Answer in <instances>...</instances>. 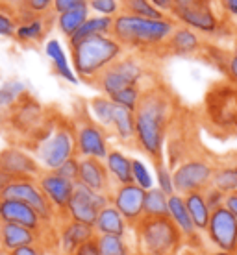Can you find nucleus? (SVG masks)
<instances>
[{
	"mask_svg": "<svg viewBox=\"0 0 237 255\" xmlns=\"http://www.w3.org/2000/svg\"><path fill=\"white\" fill-rule=\"evenodd\" d=\"M0 170L11 179H24L37 178L43 168L32 152L22 146H6L0 150Z\"/></svg>",
	"mask_w": 237,
	"mask_h": 255,
	"instance_id": "nucleus-18",
	"label": "nucleus"
},
{
	"mask_svg": "<svg viewBox=\"0 0 237 255\" xmlns=\"http://www.w3.org/2000/svg\"><path fill=\"white\" fill-rule=\"evenodd\" d=\"M56 15H26L22 19L17 20V28H15V35L13 37L19 41L20 45H37L43 43L46 33L50 32L54 26Z\"/></svg>",
	"mask_w": 237,
	"mask_h": 255,
	"instance_id": "nucleus-21",
	"label": "nucleus"
},
{
	"mask_svg": "<svg viewBox=\"0 0 237 255\" xmlns=\"http://www.w3.org/2000/svg\"><path fill=\"white\" fill-rule=\"evenodd\" d=\"M113 111H115V104L106 95L93 96V98L87 100V106H85V115L89 117V119H93L96 124L104 126L108 131H109V126H111Z\"/></svg>",
	"mask_w": 237,
	"mask_h": 255,
	"instance_id": "nucleus-33",
	"label": "nucleus"
},
{
	"mask_svg": "<svg viewBox=\"0 0 237 255\" xmlns=\"http://www.w3.org/2000/svg\"><path fill=\"white\" fill-rule=\"evenodd\" d=\"M212 185L217 187L219 191L225 194L237 191V170L234 163H215V170H213Z\"/></svg>",
	"mask_w": 237,
	"mask_h": 255,
	"instance_id": "nucleus-35",
	"label": "nucleus"
},
{
	"mask_svg": "<svg viewBox=\"0 0 237 255\" xmlns=\"http://www.w3.org/2000/svg\"><path fill=\"white\" fill-rule=\"evenodd\" d=\"M2 196L6 198H17V200H22L24 204H28L30 207L39 213V217L43 218L50 228L56 226L59 215L54 211V207L50 205V202L46 200L45 192L41 191L37 179L35 178H24V179H11L7 187L4 189V194Z\"/></svg>",
	"mask_w": 237,
	"mask_h": 255,
	"instance_id": "nucleus-12",
	"label": "nucleus"
},
{
	"mask_svg": "<svg viewBox=\"0 0 237 255\" xmlns=\"http://www.w3.org/2000/svg\"><path fill=\"white\" fill-rule=\"evenodd\" d=\"M78 170H80V157H78V155L69 157V159L63 161V163L56 168V172L61 174L63 178L71 179V181H76L78 179Z\"/></svg>",
	"mask_w": 237,
	"mask_h": 255,
	"instance_id": "nucleus-45",
	"label": "nucleus"
},
{
	"mask_svg": "<svg viewBox=\"0 0 237 255\" xmlns=\"http://www.w3.org/2000/svg\"><path fill=\"white\" fill-rule=\"evenodd\" d=\"M230 52H232V54H236V56H237V37L234 39V41H232V43H230Z\"/></svg>",
	"mask_w": 237,
	"mask_h": 255,
	"instance_id": "nucleus-57",
	"label": "nucleus"
},
{
	"mask_svg": "<svg viewBox=\"0 0 237 255\" xmlns=\"http://www.w3.org/2000/svg\"><path fill=\"white\" fill-rule=\"evenodd\" d=\"M72 128H74V146L78 157H93L104 161L111 148V133L108 129L96 124L85 113L78 117L76 121H72Z\"/></svg>",
	"mask_w": 237,
	"mask_h": 255,
	"instance_id": "nucleus-10",
	"label": "nucleus"
},
{
	"mask_svg": "<svg viewBox=\"0 0 237 255\" xmlns=\"http://www.w3.org/2000/svg\"><path fill=\"white\" fill-rule=\"evenodd\" d=\"M154 179H156V187L161 189L165 194H174V179H173V168L167 165L165 159L156 161L154 163Z\"/></svg>",
	"mask_w": 237,
	"mask_h": 255,
	"instance_id": "nucleus-40",
	"label": "nucleus"
},
{
	"mask_svg": "<svg viewBox=\"0 0 237 255\" xmlns=\"http://www.w3.org/2000/svg\"><path fill=\"white\" fill-rule=\"evenodd\" d=\"M52 235L56 239V246H58L59 254L72 255L78 246H82L89 239H95L96 233L93 230V226L59 217L56 226H54V230H52Z\"/></svg>",
	"mask_w": 237,
	"mask_h": 255,
	"instance_id": "nucleus-19",
	"label": "nucleus"
},
{
	"mask_svg": "<svg viewBox=\"0 0 237 255\" xmlns=\"http://www.w3.org/2000/svg\"><path fill=\"white\" fill-rule=\"evenodd\" d=\"M109 133H111V139L119 140L121 144H134V137H135L134 111L121 108V106L115 104V111H113Z\"/></svg>",
	"mask_w": 237,
	"mask_h": 255,
	"instance_id": "nucleus-29",
	"label": "nucleus"
},
{
	"mask_svg": "<svg viewBox=\"0 0 237 255\" xmlns=\"http://www.w3.org/2000/svg\"><path fill=\"white\" fill-rule=\"evenodd\" d=\"M204 115L210 126L223 135H237V85L221 82L204 100Z\"/></svg>",
	"mask_w": 237,
	"mask_h": 255,
	"instance_id": "nucleus-8",
	"label": "nucleus"
},
{
	"mask_svg": "<svg viewBox=\"0 0 237 255\" xmlns=\"http://www.w3.org/2000/svg\"><path fill=\"white\" fill-rule=\"evenodd\" d=\"M215 161L206 155H187L173 166L174 191L187 194L193 191H204L212 185Z\"/></svg>",
	"mask_w": 237,
	"mask_h": 255,
	"instance_id": "nucleus-9",
	"label": "nucleus"
},
{
	"mask_svg": "<svg viewBox=\"0 0 237 255\" xmlns=\"http://www.w3.org/2000/svg\"><path fill=\"white\" fill-rule=\"evenodd\" d=\"M219 11L223 13L226 22H230L237 30V0H215Z\"/></svg>",
	"mask_w": 237,
	"mask_h": 255,
	"instance_id": "nucleus-43",
	"label": "nucleus"
},
{
	"mask_svg": "<svg viewBox=\"0 0 237 255\" xmlns=\"http://www.w3.org/2000/svg\"><path fill=\"white\" fill-rule=\"evenodd\" d=\"M113 30V17H106V15H96V13H91V17L85 22H83L78 32L72 35L69 41V45L72 43H78L82 39H89L96 37V35H108Z\"/></svg>",
	"mask_w": 237,
	"mask_h": 255,
	"instance_id": "nucleus-32",
	"label": "nucleus"
},
{
	"mask_svg": "<svg viewBox=\"0 0 237 255\" xmlns=\"http://www.w3.org/2000/svg\"><path fill=\"white\" fill-rule=\"evenodd\" d=\"M24 6L32 15H54V0H26Z\"/></svg>",
	"mask_w": 237,
	"mask_h": 255,
	"instance_id": "nucleus-44",
	"label": "nucleus"
},
{
	"mask_svg": "<svg viewBox=\"0 0 237 255\" xmlns=\"http://www.w3.org/2000/svg\"><path fill=\"white\" fill-rule=\"evenodd\" d=\"M204 198H206V202H208V205H210V209H217V207H223L225 205V198H226V194L223 191H219L217 187H213V185H210V187H206L204 191Z\"/></svg>",
	"mask_w": 237,
	"mask_h": 255,
	"instance_id": "nucleus-46",
	"label": "nucleus"
},
{
	"mask_svg": "<svg viewBox=\"0 0 237 255\" xmlns=\"http://www.w3.org/2000/svg\"><path fill=\"white\" fill-rule=\"evenodd\" d=\"M72 255H100V252H98V246H96L95 239H89V241H85L82 246H78Z\"/></svg>",
	"mask_w": 237,
	"mask_h": 255,
	"instance_id": "nucleus-49",
	"label": "nucleus"
},
{
	"mask_svg": "<svg viewBox=\"0 0 237 255\" xmlns=\"http://www.w3.org/2000/svg\"><path fill=\"white\" fill-rule=\"evenodd\" d=\"M100 255H135L132 235H95Z\"/></svg>",
	"mask_w": 237,
	"mask_h": 255,
	"instance_id": "nucleus-34",
	"label": "nucleus"
},
{
	"mask_svg": "<svg viewBox=\"0 0 237 255\" xmlns=\"http://www.w3.org/2000/svg\"><path fill=\"white\" fill-rule=\"evenodd\" d=\"M145 194H147V191L139 185H135L134 181L124 183V185H113L111 191L108 192L109 204L128 220L132 228L141 218H145Z\"/></svg>",
	"mask_w": 237,
	"mask_h": 255,
	"instance_id": "nucleus-15",
	"label": "nucleus"
},
{
	"mask_svg": "<svg viewBox=\"0 0 237 255\" xmlns=\"http://www.w3.org/2000/svg\"><path fill=\"white\" fill-rule=\"evenodd\" d=\"M104 166L108 170L111 185L132 183V157L122 148H109L108 155L104 157Z\"/></svg>",
	"mask_w": 237,
	"mask_h": 255,
	"instance_id": "nucleus-27",
	"label": "nucleus"
},
{
	"mask_svg": "<svg viewBox=\"0 0 237 255\" xmlns=\"http://www.w3.org/2000/svg\"><path fill=\"white\" fill-rule=\"evenodd\" d=\"M28 85L19 78H11L0 85V117H6L17 104L28 96Z\"/></svg>",
	"mask_w": 237,
	"mask_h": 255,
	"instance_id": "nucleus-30",
	"label": "nucleus"
},
{
	"mask_svg": "<svg viewBox=\"0 0 237 255\" xmlns=\"http://www.w3.org/2000/svg\"><path fill=\"white\" fill-rule=\"evenodd\" d=\"M176 115V102L171 91L160 82L143 91L139 106L134 111L135 137L134 144L148 159H165V144Z\"/></svg>",
	"mask_w": 237,
	"mask_h": 255,
	"instance_id": "nucleus-1",
	"label": "nucleus"
},
{
	"mask_svg": "<svg viewBox=\"0 0 237 255\" xmlns=\"http://www.w3.org/2000/svg\"><path fill=\"white\" fill-rule=\"evenodd\" d=\"M43 48H45L46 58H48V61H50V65H52L54 74H56L59 80H63V82L71 83V85H76L80 80H78L76 72L72 69L71 59L67 56L63 45L59 43V39H48V41H45Z\"/></svg>",
	"mask_w": 237,
	"mask_h": 255,
	"instance_id": "nucleus-25",
	"label": "nucleus"
},
{
	"mask_svg": "<svg viewBox=\"0 0 237 255\" xmlns=\"http://www.w3.org/2000/svg\"><path fill=\"white\" fill-rule=\"evenodd\" d=\"M4 121L7 122V126L11 128L13 133L20 135V137H26L32 142L37 133L43 129V126L46 124V113L43 106L28 95L20 100L15 108L7 113L6 117H2Z\"/></svg>",
	"mask_w": 237,
	"mask_h": 255,
	"instance_id": "nucleus-11",
	"label": "nucleus"
},
{
	"mask_svg": "<svg viewBox=\"0 0 237 255\" xmlns=\"http://www.w3.org/2000/svg\"><path fill=\"white\" fill-rule=\"evenodd\" d=\"M143 87H137V85H132V87H124V89L117 91L115 95H111L109 98L113 100V104L121 106V108H126L130 111H135L137 106H139V100L143 96Z\"/></svg>",
	"mask_w": 237,
	"mask_h": 255,
	"instance_id": "nucleus-39",
	"label": "nucleus"
},
{
	"mask_svg": "<svg viewBox=\"0 0 237 255\" xmlns=\"http://www.w3.org/2000/svg\"><path fill=\"white\" fill-rule=\"evenodd\" d=\"M17 28V17L11 9L0 6V37H13Z\"/></svg>",
	"mask_w": 237,
	"mask_h": 255,
	"instance_id": "nucleus-42",
	"label": "nucleus"
},
{
	"mask_svg": "<svg viewBox=\"0 0 237 255\" xmlns=\"http://www.w3.org/2000/svg\"><path fill=\"white\" fill-rule=\"evenodd\" d=\"M93 230L96 235H132V226L128 224V220L111 204L104 205L98 211Z\"/></svg>",
	"mask_w": 237,
	"mask_h": 255,
	"instance_id": "nucleus-26",
	"label": "nucleus"
},
{
	"mask_svg": "<svg viewBox=\"0 0 237 255\" xmlns=\"http://www.w3.org/2000/svg\"><path fill=\"white\" fill-rule=\"evenodd\" d=\"M35 243H45V237L19 224L0 222V252L9 255L17 248Z\"/></svg>",
	"mask_w": 237,
	"mask_h": 255,
	"instance_id": "nucleus-24",
	"label": "nucleus"
},
{
	"mask_svg": "<svg viewBox=\"0 0 237 255\" xmlns=\"http://www.w3.org/2000/svg\"><path fill=\"white\" fill-rule=\"evenodd\" d=\"M11 181V178L9 176H6V174L0 170V198H2V194H4V189L7 187V183Z\"/></svg>",
	"mask_w": 237,
	"mask_h": 255,
	"instance_id": "nucleus-55",
	"label": "nucleus"
},
{
	"mask_svg": "<svg viewBox=\"0 0 237 255\" xmlns=\"http://www.w3.org/2000/svg\"><path fill=\"white\" fill-rule=\"evenodd\" d=\"M71 46V65L80 82L93 85L98 74L126 54V48L111 33L82 39Z\"/></svg>",
	"mask_w": 237,
	"mask_h": 255,
	"instance_id": "nucleus-3",
	"label": "nucleus"
},
{
	"mask_svg": "<svg viewBox=\"0 0 237 255\" xmlns=\"http://www.w3.org/2000/svg\"><path fill=\"white\" fill-rule=\"evenodd\" d=\"M184 200H186V207L189 211V215L193 218V224L195 228L204 233L206 228H208V222H210V217H212V209L206 202L204 192L202 191H193L184 194Z\"/></svg>",
	"mask_w": 237,
	"mask_h": 255,
	"instance_id": "nucleus-31",
	"label": "nucleus"
},
{
	"mask_svg": "<svg viewBox=\"0 0 237 255\" xmlns=\"http://www.w3.org/2000/svg\"><path fill=\"white\" fill-rule=\"evenodd\" d=\"M24 4H26V0H2V6H6L7 9H11L15 15L24 9L26 7Z\"/></svg>",
	"mask_w": 237,
	"mask_h": 255,
	"instance_id": "nucleus-52",
	"label": "nucleus"
},
{
	"mask_svg": "<svg viewBox=\"0 0 237 255\" xmlns=\"http://www.w3.org/2000/svg\"><path fill=\"white\" fill-rule=\"evenodd\" d=\"M108 204H109L108 194L91 191V189H87V187L76 185L71 202L67 204L65 211L59 215V217L67 218V220H74V222H80V224L93 226L96 220L98 211Z\"/></svg>",
	"mask_w": 237,
	"mask_h": 255,
	"instance_id": "nucleus-13",
	"label": "nucleus"
},
{
	"mask_svg": "<svg viewBox=\"0 0 237 255\" xmlns=\"http://www.w3.org/2000/svg\"><path fill=\"white\" fill-rule=\"evenodd\" d=\"M174 26L176 20L171 15L152 19V17H139L121 11L113 17L111 35L126 48V52L154 58V56H163V46Z\"/></svg>",
	"mask_w": 237,
	"mask_h": 255,
	"instance_id": "nucleus-2",
	"label": "nucleus"
},
{
	"mask_svg": "<svg viewBox=\"0 0 237 255\" xmlns=\"http://www.w3.org/2000/svg\"><path fill=\"white\" fill-rule=\"evenodd\" d=\"M80 2H83V0H54V15L65 11V9H69L72 6H76Z\"/></svg>",
	"mask_w": 237,
	"mask_h": 255,
	"instance_id": "nucleus-50",
	"label": "nucleus"
},
{
	"mask_svg": "<svg viewBox=\"0 0 237 255\" xmlns=\"http://www.w3.org/2000/svg\"><path fill=\"white\" fill-rule=\"evenodd\" d=\"M204 233L215 250L237 254V218L225 205L212 211V217Z\"/></svg>",
	"mask_w": 237,
	"mask_h": 255,
	"instance_id": "nucleus-14",
	"label": "nucleus"
},
{
	"mask_svg": "<svg viewBox=\"0 0 237 255\" xmlns=\"http://www.w3.org/2000/svg\"><path fill=\"white\" fill-rule=\"evenodd\" d=\"M0 6H2V0H0Z\"/></svg>",
	"mask_w": 237,
	"mask_h": 255,
	"instance_id": "nucleus-59",
	"label": "nucleus"
},
{
	"mask_svg": "<svg viewBox=\"0 0 237 255\" xmlns=\"http://www.w3.org/2000/svg\"><path fill=\"white\" fill-rule=\"evenodd\" d=\"M76 185L87 187L91 191L104 192L108 194L111 191V179L108 176V170L104 166L102 159L93 157H80V170H78Z\"/></svg>",
	"mask_w": 237,
	"mask_h": 255,
	"instance_id": "nucleus-22",
	"label": "nucleus"
},
{
	"mask_svg": "<svg viewBox=\"0 0 237 255\" xmlns=\"http://www.w3.org/2000/svg\"><path fill=\"white\" fill-rule=\"evenodd\" d=\"M91 17V7L89 2L83 0L76 6L69 7L61 13H56V19H54V28L58 30L65 39H71L74 33L78 32V28Z\"/></svg>",
	"mask_w": 237,
	"mask_h": 255,
	"instance_id": "nucleus-28",
	"label": "nucleus"
},
{
	"mask_svg": "<svg viewBox=\"0 0 237 255\" xmlns=\"http://www.w3.org/2000/svg\"><path fill=\"white\" fill-rule=\"evenodd\" d=\"M35 179H37L41 191L45 192L46 200L54 207V211L58 215H61L65 211V207H67V204L71 202L72 194H74L76 181L63 178L56 170H41V174Z\"/></svg>",
	"mask_w": 237,
	"mask_h": 255,
	"instance_id": "nucleus-20",
	"label": "nucleus"
},
{
	"mask_svg": "<svg viewBox=\"0 0 237 255\" xmlns=\"http://www.w3.org/2000/svg\"><path fill=\"white\" fill-rule=\"evenodd\" d=\"M135 255H178L184 235L169 217H145L132 228Z\"/></svg>",
	"mask_w": 237,
	"mask_h": 255,
	"instance_id": "nucleus-5",
	"label": "nucleus"
},
{
	"mask_svg": "<svg viewBox=\"0 0 237 255\" xmlns=\"http://www.w3.org/2000/svg\"><path fill=\"white\" fill-rule=\"evenodd\" d=\"M208 255H237L236 252H223V250H213Z\"/></svg>",
	"mask_w": 237,
	"mask_h": 255,
	"instance_id": "nucleus-56",
	"label": "nucleus"
},
{
	"mask_svg": "<svg viewBox=\"0 0 237 255\" xmlns=\"http://www.w3.org/2000/svg\"><path fill=\"white\" fill-rule=\"evenodd\" d=\"M30 146L43 170H56L63 161L76 155L72 122L46 121Z\"/></svg>",
	"mask_w": 237,
	"mask_h": 255,
	"instance_id": "nucleus-6",
	"label": "nucleus"
},
{
	"mask_svg": "<svg viewBox=\"0 0 237 255\" xmlns=\"http://www.w3.org/2000/svg\"><path fill=\"white\" fill-rule=\"evenodd\" d=\"M9 255H46V254H45V248H43V243H35V244L22 246V248H17Z\"/></svg>",
	"mask_w": 237,
	"mask_h": 255,
	"instance_id": "nucleus-48",
	"label": "nucleus"
},
{
	"mask_svg": "<svg viewBox=\"0 0 237 255\" xmlns=\"http://www.w3.org/2000/svg\"><path fill=\"white\" fill-rule=\"evenodd\" d=\"M167 217L174 222V226L180 230V233L184 235V241L189 246H197L200 239V231L195 228L193 224V218L189 215V211L186 207V200H184V194H178L174 192L169 196V213Z\"/></svg>",
	"mask_w": 237,
	"mask_h": 255,
	"instance_id": "nucleus-23",
	"label": "nucleus"
},
{
	"mask_svg": "<svg viewBox=\"0 0 237 255\" xmlns=\"http://www.w3.org/2000/svg\"><path fill=\"white\" fill-rule=\"evenodd\" d=\"M225 207L226 209H230V213L234 217L237 218V191L234 192H228L225 198Z\"/></svg>",
	"mask_w": 237,
	"mask_h": 255,
	"instance_id": "nucleus-51",
	"label": "nucleus"
},
{
	"mask_svg": "<svg viewBox=\"0 0 237 255\" xmlns=\"http://www.w3.org/2000/svg\"><path fill=\"white\" fill-rule=\"evenodd\" d=\"M234 166H236V170H237V159H236V161H234Z\"/></svg>",
	"mask_w": 237,
	"mask_h": 255,
	"instance_id": "nucleus-58",
	"label": "nucleus"
},
{
	"mask_svg": "<svg viewBox=\"0 0 237 255\" xmlns=\"http://www.w3.org/2000/svg\"><path fill=\"white\" fill-rule=\"evenodd\" d=\"M169 15L178 24H184L187 28L195 30V32H199L208 43L221 45V41H225V39L234 41L237 37V30L230 22H226L223 13L219 11L215 0L202 2V4H197V6L173 9Z\"/></svg>",
	"mask_w": 237,
	"mask_h": 255,
	"instance_id": "nucleus-7",
	"label": "nucleus"
},
{
	"mask_svg": "<svg viewBox=\"0 0 237 255\" xmlns=\"http://www.w3.org/2000/svg\"><path fill=\"white\" fill-rule=\"evenodd\" d=\"M0 222H11L24 226L28 230H33L35 233L43 235L45 239L54 230L39 217V213L33 207H30L28 204H24L22 200H17V198H0Z\"/></svg>",
	"mask_w": 237,
	"mask_h": 255,
	"instance_id": "nucleus-16",
	"label": "nucleus"
},
{
	"mask_svg": "<svg viewBox=\"0 0 237 255\" xmlns=\"http://www.w3.org/2000/svg\"><path fill=\"white\" fill-rule=\"evenodd\" d=\"M91 7V13L96 15H106V17H115L122 11L121 0H87Z\"/></svg>",
	"mask_w": 237,
	"mask_h": 255,
	"instance_id": "nucleus-41",
	"label": "nucleus"
},
{
	"mask_svg": "<svg viewBox=\"0 0 237 255\" xmlns=\"http://www.w3.org/2000/svg\"><path fill=\"white\" fill-rule=\"evenodd\" d=\"M132 181L135 185L141 187V189H145V191L156 187L154 172L148 166L147 161H143L141 157H132Z\"/></svg>",
	"mask_w": 237,
	"mask_h": 255,
	"instance_id": "nucleus-38",
	"label": "nucleus"
},
{
	"mask_svg": "<svg viewBox=\"0 0 237 255\" xmlns=\"http://www.w3.org/2000/svg\"><path fill=\"white\" fill-rule=\"evenodd\" d=\"M152 58L135 54V52H126L122 58H119L115 63H111L108 69H104L98 78L93 82V87L100 91V95L111 96L117 91L124 87H143L147 89L148 85L156 83V74L152 72Z\"/></svg>",
	"mask_w": 237,
	"mask_h": 255,
	"instance_id": "nucleus-4",
	"label": "nucleus"
},
{
	"mask_svg": "<svg viewBox=\"0 0 237 255\" xmlns=\"http://www.w3.org/2000/svg\"><path fill=\"white\" fill-rule=\"evenodd\" d=\"M202 2H210V0H173V9H180V7H189V6H197V4H202ZM171 9V11H173Z\"/></svg>",
	"mask_w": 237,
	"mask_h": 255,
	"instance_id": "nucleus-53",
	"label": "nucleus"
},
{
	"mask_svg": "<svg viewBox=\"0 0 237 255\" xmlns=\"http://www.w3.org/2000/svg\"><path fill=\"white\" fill-rule=\"evenodd\" d=\"M152 4H154L158 9H161L163 13H171V9H173V0H150Z\"/></svg>",
	"mask_w": 237,
	"mask_h": 255,
	"instance_id": "nucleus-54",
	"label": "nucleus"
},
{
	"mask_svg": "<svg viewBox=\"0 0 237 255\" xmlns=\"http://www.w3.org/2000/svg\"><path fill=\"white\" fill-rule=\"evenodd\" d=\"M122 11L132 13V15H139V17H152V19H161L167 17V13L150 2V0H121Z\"/></svg>",
	"mask_w": 237,
	"mask_h": 255,
	"instance_id": "nucleus-37",
	"label": "nucleus"
},
{
	"mask_svg": "<svg viewBox=\"0 0 237 255\" xmlns=\"http://www.w3.org/2000/svg\"><path fill=\"white\" fill-rule=\"evenodd\" d=\"M169 213V194L152 187L145 194V217H167Z\"/></svg>",
	"mask_w": 237,
	"mask_h": 255,
	"instance_id": "nucleus-36",
	"label": "nucleus"
},
{
	"mask_svg": "<svg viewBox=\"0 0 237 255\" xmlns=\"http://www.w3.org/2000/svg\"><path fill=\"white\" fill-rule=\"evenodd\" d=\"M223 74L226 76L228 82H232L234 85H237V56L236 54H228L226 58V63L223 67Z\"/></svg>",
	"mask_w": 237,
	"mask_h": 255,
	"instance_id": "nucleus-47",
	"label": "nucleus"
},
{
	"mask_svg": "<svg viewBox=\"0 0 237 255\" xmlns=\"http://www.w3.org/2000/svg\"><path fill=\"white\" fill-rule=\"evenodd\" d=\"M206 46H208V41L199 32L176 22L174 30L171 32L165 46H163V56L199 58V56H204Z\"/></svg>",
	"mask_w": 237,
	"mask_h": 255,
	"instance_id": "nucleus-17",
	"label": "nucleus"
}]
</instances>
